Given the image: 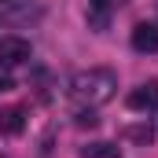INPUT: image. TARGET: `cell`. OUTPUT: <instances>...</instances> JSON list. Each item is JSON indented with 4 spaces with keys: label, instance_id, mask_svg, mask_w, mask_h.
<instances>
[{
    "label": "cell",
    "instance_id": "obj_1",
    "mask_svg": "<svg viewBox=\"0 0 158 158\" xmlns=\"http://www.w3.org/2000/svg\"><path fill=\"white\" fill-rule=\"evenodd\" d=\"M114 92H118V74L107 70V66H92V70H81V74L70 77V96H74L77 107H92L96 110V107L110 103Z\"/></svg>",
    "mask_w": 158,
    "mask_h": 158
},
{
    "label": "cell",
    "instance_id": "obj_2",
    "mask_svg": "<svg viewBox=\"0 0 158 158\" xmlns=\"http://www.w3.org/2000/svg\"><path fill=\"white\" fill-rule=\"evenodd\" d=\"M33 48L26 37H0V63L4 66H19V63H30Z\"/></svg>",
    "mask_w": 158,
    "mask_h": 158
},
{
    "label": "cell",
    "instance_id": "obj_3",
    "mask_svg": "<svg viewBox=\"0 0 158 158\" xmlns=\"http://www.w3.org/2000/svg\"><path fill=\"white\" fill-rule=\"evenodd\" d=\"M125 0H88V26L92 30H107V22H110V15L118 11Z\"/></svg>",
    "mask_w": 158,
    "mask_h": 158
},
{
    "label": "cell",
    "instance_id": "obj_4",
    "mask_svg": "<svg viewBox=\"0 0 158 158\" xmlns=\"http://www.w3.org/2000/svg\"><path fill=\"white\" fill-rule=\"evenodd\" d=\"M125 103H129V110H151V107H158V81H147V85L132 88Z\"/></svg>",
    "mask_w": 158,
    "mask_h": 158
},
{
    "label": "cell",
    "instance_id": "obj_5",
    "mask_svg": "<svg viewBox=\"0 0 158 158\" xmlns=\"http://www.w3.org/2000/svg\"><path fill=\"white\" fill-rule=\"evenodd\" d=\"M132 48L143 52V55H155L158 52V26H151V22L132 26Z\"/></svg>",
    "mask_w": 158,
    "mask_h": 158
},
{
    "label": "cell",
    "instance_id": "obj_6",
    "mask_svg": "<svg viewBox=\"0 0 158 158\" xmlns=\"http://www.w3.org/2000/svg\"><path fill=\"white\" fill-rule=\"evenodd\" d=\"M26 129V110L22 107H0V132L4 136H19Z\"/></svg>",
    "mask_w": 158,
    "mask_h": 158
},
{
    "label": "cell",
    "instance_id": "obj_7",
    "mask_svg": "<svg viewBox=\"0 0 158 158\" xmlns=\"http://www.w3.org/2000/svg\"><path fill=\"white\" fill-rule=\"evenodd\" d=\"M81 158H121V151L114 143H103V140H99V143H88V147L81 151Z\"/></svg>",
    "mask_w": 158,
    "mask_h": 158
},
{
    "label": "cell",
    "instance_id": "obj_8",
    "mask_svg": "<svg viewBox=\"0 0 158 158\" xmlns=\"http://www.w3.org/2000/svg\"><path fill=\"white\" fill-rule=\"evenodd\" d=\"M125 136H129V140H140V143H151L155 132H151V129H125Z\"/></svg>",
    "mask_w": 158,
    "mask_h": 158
},
{
    "label": "cell",
    "instance_id": "obj_9",
    "mask_svg": "<svg viewBox=\"0 0 158 158\" xmlns=\"http://www.w3.org/2000/svg\"><path fill=\"white\" fill-rule=\"evenodd\" d=\"M11 88H15V81L7 77V74H0V96H4V92H11Z\"/></svg>",
    "mask_w": 158,
    "mask_h": 158
},
{
    "label": "cell",
    "instance_id": "obj_10",
    "mask_svg": "<svg viewBox=\"0 0 158 158\" xmlns=\"http://www.w3.org/2000/svg\"><path fill=\"white\" fill-rule=\"evenodd\" d=\"M7 4H15V0H0V7H7Z\"/></svg>",
    "mask_w": 158,
    "mask_h": 158
}]
</instances>
